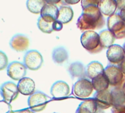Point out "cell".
<instances>
[{"instance_id":"6da1fadb","label":"cell","mask_w":125,"mask_h":113,"mask_svg":"<svg viewBox=\"0 0 125 113\" xmlns=\"http://www.w3.org/2000/svg\"><path fill=\"white\" fill-rule=\"evenodd\" d=\"M82 9V14L77 21V26L80 30L93 31L103 27L105 21L97 5H91Z\"/></svg>"},{"instance_id":"7a4b0ae2","label":"cell","mask_w":125,"mask_h":113,"mask_svg":"<svg viewBox=\"0 0 125 113\" xmlns=\"http://www.w3.org/2000/svg\"><path fill=\"white\" fill-rule=\"evenodd\" d=\"M81 43L83 47L90 54H97L103 48L101 46L99 34L94 31H86L81 36Z\"/></svg>"},{"instance_id":"3957f363","label":"cell","mask_w":125,"mask_h":113,"mask_svg":"<svg viewBox=\"0 0 125 113\" xmlns=\"http://www.w3.org/2000/svg\"><path fill=\"white\" fill-rule=\"evenodd\" d=\"M107 26L108 29L114 35L116 39L125 38V22L119 13H115L108 18Z\"/></svg>"},{"instance_id":"277c9868","label":"cell","mask_w":125,"mask_h":113,"mask_svg":"<svg viewBox=\"0 0 125 113\" xmlns=\"http://www.w3.org/2000/svg\"><path fill=\"white\" fill-rule=\"evenodd\" d=\"M51 99L44 93L37 91L29 96L28 99V105L30 110L35 113L43 110Z\"/></svg>"},{"instance_id":"5b68a950","label":"cell","mask_w":125,"mask_h":113,"mask_svg":"<svg viewBox=\"0 0 125 113\" xmlns=\"http://www.w3.org/2000/svg\"><path fill=\"white\" fill-rule=\"evenodd\" d=\"M105 74L107 76L110 85L114 88L120 87L125 79V75L119 65H109L105 68Z\"/></svg>"},{"instance_id":"8992f818","label":"cell","mask_w":125,"mask_h":113,"mask_svg":"<svg viewBox=\"0 0 125 113\" xmlns=\"http://www.w3.org/2000/svg\"><path fill=\"white\" fill-rule=\"evenodd\" d=\"M94 90L92 83L88 79H82L77 81L73 87V93L80 99H86L90 96Z\"/></svg>"},{"instance_id":"52a82bcc","label":"cell","mask_w":125,"mask_h":113,"mask_svg":"<svg viewBox=\"0 0 125 113\" xmlns=\"http://www.w3.org/2000/svg\"><path fill=\"white\" fill-rule=\"evenodd\" d=\"M43 63V58L41 54L36 50L27 51L23 57V64L31 71L39 70Z\"/></svg>"},{"instance_id":"ba28073f","label":"cell","mask_w":125,"mask_h":113,"mask_svg":"<svg viewBox=\"0 0 125 113\" xmlns=\"http://www.w3.org/2000/svg\"><path fill=\"white\" fill-rule=\"evenodd\" d=\"M18 85L12 82H6L1 86V96L4 101L9 103L13 101L18 96Z\"/></svg>"},{"instance_id":"9c48e42d","label":"cell","mask_w":125,"mask_h":113,"mask_svg":"<svg viewBox=\"0 0 125 113\" xmlns=\"http://www.w3.org/2000/svg\"><path fill=\"white\" fill-rule=\"evenodd\" d=\"M26 67L19 62H12L8 65L7 69V76L13 80H21L26 74Z\"/></svg>"},{"instance_id":"30bf717a","label":"cell","mask_w":125,"mask_h":113,"mask_svg":"<svg viewBox=\"0 0 125 113\" xmlns=\"http://www.w3.org/2000/svg\"><path fill=\"white\" fill-rule=\"evenodd\" d=\"M93 99L96 101L97 107L101 110H107L111 107H113L112 95L110 90H104L100 92H96Z\"/></svg>"},{"instance_id":"8fae6325","label":"cell","mask_w":125,"mask_h":113,"mask_svg":"<svg viewBox=\"0 0 125 113\" xmlns=\"http://www.w3.org/2000/svg\"><path fill=\"white\" fill-rule=\"evenodd\" d=\"M107 58L108 61L115 65H119L125 59L123 47L119 45H113L107 50Z\"/></svg>"},{"instance_id":"7c38bea8","label":"cell","mask_w":125,"mask_h":113,"mask_svg":"<svg viewBox=\"0 0 125 113\" xmlns=\"http://www.w3.org/2000/svg\"><path fill=\"white\" fill-rule=\"evenodd\" d=\"M10 46L16 51H23L29 46V39L26 35L18 34L12 38L10 41Z\"/></svg>"},{"instance_id":"4fadbf2b","label":"cell","mask_w":125,"mask_h":113,"mask_svg":"<svg viewBox=\"0 0 125 113\" xmlns=\"http://www.w3.org/2000/svg\"><path fill=\"white\" fill-rule=\"evenodd\" d=\"M51 94L54 99L65 98L70 94V87L65 82L58 81L52 85Z\"/></svg>"},{"instance_id":"5bb4252c","label":"cell","mask_w":125,"mask_h":113,"mask_svg":"<svg viewBox=\"0 0 125 113\" xmlns=\"http://www.w3.org/2000/svg\"><path fill=\"white\" fill-rule=\"evenodd\" d=\"M59 15V8L56 5H52L45 4L40 13V17H42L45 21L49 23H53L57 21Z\"/></svg>"},{"instance_id":"9a60e30c","label":"cell","mask_w":125,"mask_h":113,"mask_svg":"<svg viewBox=\"0 0 125 113\" xmlns=\"http://www.w3.org/2000/svg\"><path fill=\"white\" fill-rule=\"evenodd\" d=\"M18 89L21 94L30 96L35 93V83L31 79L25 77L18 82Z\"/></svg>"},{"instance_id":"2e32d148","label":"cell","mask_w":125,"mask_h":113,"mask_svg":"<svg viewBox=\"0 0 125 113\" xmlns=\"http://www.w3.org/2000/svg\"><path fill=\"white\" fill-rule=\"evenodd\" d=\"M98 7L103 15L109 17L116 13L117 2L115 0H100Z\"/></svg>"},{"instance_id":"e0dca14e","label":"cell","mask_w":125,"mask_h":113,"mask_svg":"<svg viewBox=\"0 0 125 113\" xmlns=\"http://www.w3.org/2000/svg\"><path fill=\"white\" fill-rule=\"evenodd\" d=\"M86 76L92 80L97 76L104 74L105 68H103V65L100 62L92 61L86 65Z\"/></svg>"},{"instance_id":"ac0fdd59","label":"cell","mask_w":125,"mask_h":113,"mask_svg":"<svg viewBox=\"0 0 125 113\" xmlns=\"http://www.w3.org/2000/svg\"><path fill=\"white\" fill-rule=\"evenodd\" d=\"M68 72L72 76V79L78 78L79 79H86V77H87L86 68L83 63L80 62L73 63L68 68Z\"/></svg>"},{"instance_id":"d6986e66","label":"cell","mask_w":125,"mask_h":113,"mask_svg":"<svg viewBox=\"0 0 125 113\" xmlns=\"http://www.w3.org/2000/svg\"><path fill=\"white\" fill-rule=\"evenodd\" d=\"M92 83L94 90H95L97 92L107 90H108V88L110 85L109 81L107 76H105V73L93 79L92 80Z\"/></svg>"},{"instance_id":"ffe728a7","label":"cell","mask_w":125,"mask_h":113,"mask_svg":"<svg viewBox=\"0 0 125 113\" xmlns=\"http://www.w3.org/2000/svg\"><path fill=\"white\" fill-rule=\"evenodd\" d=\"M97 104L94 99L86 100L80 104L75 113H97Z\"/></svg>"},{"instance_id":"44dd1931","label":"cell","mask_w":125,"mask_h":113,"mask_svg":"<svg viewBox=\"0 0 125 113\" xmlns=\"http://www.w3.org/2000/svg\"><path fill=\"white\" fill-rule=\"evenodd\" d=\"M73 10L69 5H62L59 8V15L57 21L62 24H67L72 21L73 18Z\"/></svg>"},{"instance_id":"7402d4cb","label":"cell","mask_w":125,"mask_h":113,"mask_svg":"<svg viewBox=\"0 0 125 113\" xmlns=\"http://www.w3.org/2000/svg\"><path fill=\"white\" fill-rule=\"evenodd\" d=\"M113 100V107H118L125 104V94L122 88L116 87L111 90Z\"/></svg>"},{"instance_id":"603a6c76","label":"cell","mask_w":125,"mask_h":113,"mask_svg":"<svg viewBox=\"0 0 125 113\" xmlns=\"http://www.w3.org/2000/svg\"><path fill=\"white\" fill-rule=\"evenodd\" d=\"M69 58V54L67 51L62 46L56 47L53 50L52 59L56 64L61 65L67 61Z\"/></svg>"},{"instance_id":"cb8c5ba5","label":"cell","mask_w":125,"mask_h":113,"mask_svg":"<svg viewBox=\"0 0 125 113\" xmlns=\"http://www.w3.org/2000/svg\"><path fill=\"white\" fill-rule=\"evenodd\" d=\"M101 46L103 49H109L111 46L114 45V43L116 40L114 35L108 29L102 30L100 34Z\"/></svg>"},{"instance_id":"d4e9b609","label":"cell","mask_w":125,"mask_h":113,"mask_svg":"<svg viewBox=\"0 0 125 113\" xmlns=\"http://www.w3.org/2000/svg\"><path fill=\"white\" fill-rule=\"evenodd\" d=\"M45 4L46 1L44 0H28L26 1V7L29 12L34 14H39Z\"/></svg>"},{"instance_id":"484cf974","label":"cell","mask_w":125,"mask_h":113,"mask_svg":"<svg viewBox=\"0 0 125 113\" xmlns=\"http://www.w3.org/2000/svg\"><path fill=\"white\" fill-rule=\"evenodd\" d=\"M53 24L45 21L42 17H40L37 21V26L38 28L44 33L50 34L53 31Z\"/></svg>"},{"instance_id":"4316f807","label":"cell","mask_w":125,"mask_h":113,"mask_svg":"<svg viewBox=\"0 0 125 113\" xmlns=\"http://www.w3.org/2000/svg\"><path fill=\"white\" fill-rule=\"evenodd\" d=\"M7 65H8L7 57L4 52L1 51L0 52V70L2 71L3 69H4L7 66Z\"/></svg>"},{"instance_id":"83f0119b","label":"cell","mask_w":125,"mask_h":113,"mask_svg":"<svg viewBox=\"0 0 125 113\" xmlns=\"http://www.w3.org/2000/svg\"><path fill=\"white\" fill-rule=\"evenodd\" d=\"M100 0H83L81 1V6L82 8H84L88 6L91 5H97L99 4Z\"/></svg>"},{"instance_id":"f1b7e54d","label":"cell","mask_w":125,"mask_h":113,"mask_svg":"<svg viewBox=\"0 0 125 113\" xmlns=\"http://www.w3.org/2000/svg\"><path fill=\"white\" fill-rule=\"evenodd\" d=\"M63 28V24L59 21H56L53 22V31H61Z\"/></svg>"},{"instance_id":"f546056e","label":"cell","mask_w":125,"mask_h":113,"mask_svg":"<svg viewBox=\"0 0 125 113\" xmlns=\"http://www.w3.org/2000/svg\"><path fill=\"white\" fill-rule=\"evenodd\" d=\"M112 113H125V105L118 107H112Z\"/></svg>"},{"instance_id":"4dcf8cb0","label":"cell","mask_w":125,"mask_h":113,"mask_svg":"<svg viewBox=\"0 0 125 113\" xmlns=\"http://www.w3.org/2000/svg\"><path fill=\"white\" fill-rule=\"evenodd\" d=\"M120 17L122 18V20L125 22V6L123 7L120 10H119V13Z\"/></svg>"},{"instance_id":"1f68e13d","label":"cell","mask_w":125,"mask_h":113,"mask_svg":"<svg viewBox=\"0 0 125 113\" xmlns=\"http://www.w3.org/2000/svg\"><path fill=\"white\" fill-rule=\"evenodd\" d=\"M117 2V9H119V10L125 6V1H116Z\"/></svg>"},{"instance_id":"d6a6232c","label":"cell","mask_w":125,"mask_h":113,"mask_svg":"<svg viewBox=\"0 0 125 113\" xmlns=\"http://www.w3.org/2000/svg\"><path fill=\"white\" fill-rule=\"evenodd\" d=\"M119 67L120 68V69L122 71V73L124 74V75H125V59L119 65Z\"/></svg>"},{"instance_id":"836d02e7","label":"cell","mask_w":125,"mask_h":113,"mask_svg":"<svg viewBox=\"0 0 125 113\" xmlns=\"http://www.w3.org/2000/svg\"><path fill=\"white\" fill-rule=\"evenodd\" d=\"M46 1V3L47 4H52V5H56V4H58V3H60L61 1H59V0H56V1H51V0H47V1Z\"/></svg>"},{"instance_id":"e575fe53","label":"cell","mask_w":125,"mask_h":113,"mask_svg":"<svg viewBox=\"0 0 125 113\" xmlns=\"http://www.w3.org/2000/svg\"><path fill=\"white\" fill-rule=\"evenodd\" d=\"M80 1L79 0H75V1H69V0H65L64 1V2H65V4L67 5V4H77V3H78Z\"/></svg>"},{"instance_id":"d590c367","label":"cell","mask_w":125,"mask_h":113,"mask_svg":"<svg viewBox=\"0 0 125 113\" xmlns=\"http://www.w3.org/2000/svg\"><path fill=\"white\" fill-rule=\"evenodd\" d=\"M18 113H35L34 112L31 111V110H21V112H19Z\"/></svg>"},{"instance_id":"8d00e7d4","label":"cell","mask_w":125,"mask_h":113,"mask_svg":"<svg viewBox=\"0 0 125 113\" xmlns=\"http://www.w3.org/2000/svg\"><path fill=\"white\" fill-rule=\"evenodd\" d=\"M97 113H106L105 112V110H101V109H99V108H98Z\"/></svg>"},{"instance_id":"74e56055","label":"cell","mask_w":125,"mask_h":113,"mask_svg":"<svg viewBox=\"0 0 125 113\" xmlns=\"http://www.w3.org/2000/svg\"><path fill=\"white\" fill-rule=\"evenodd\" d=\"M122 89H123V91H124V93H125V82H124V85H123Z\"/></svg>"},{"instance_id":"f35d334b","label":"cell","mask_w":125,"mask_h":113,"mask_svg":"<svg viewBox=\"0 0 125 113\" xmlns=\"http://www.w3.org/2000/svg\"><path fill=\"white\" fill-rule=\"evenodd\" d=\"M123 49H124V51H125V43L124 44V46H123Z\"/></svg>"},{"instance_id":"ab89813d","label":"cell","mask_w":125,"mask_h":113,"mask_svg":"<svg viewBox=\"0 0 125 113\" xmlns=\"http://www.w3.org/2000/svg\"></svg>"}]
</instances>
